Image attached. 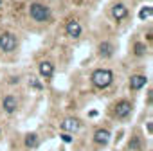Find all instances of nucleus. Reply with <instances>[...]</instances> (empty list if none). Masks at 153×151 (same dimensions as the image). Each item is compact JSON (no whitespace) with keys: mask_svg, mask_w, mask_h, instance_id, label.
Segmentation results:
<instances>
[{"mask_svg":"<svg viewBox=\"0 0 153 151\" xmlns=\"http://www.w3.org/2000/svg\"><path fill=\"white\" fill-rule=\"evenodd\" d=\"M29 15H31V18L36 20V22H47L49 16H51V11H49V7H45L43 4H31Z\"/></svg>","mask_w":153,"mask_h":151,"instance_id":"2","label":"nucleus"},{"mask_svg":"<svg viewBox=\"0 0 153 151\" xmlns=\"http://www.w3.org/2000/svg\"><path fill=\"white\" fill-rule=\"evenodd\" d=\"M61 138H63V142H72V137H70L68 133H63V135H61Z\"/></svg>","mask_w":153,"mask_h":151,"instance_id":"17","label":"nucleus"},{"mask_svg":"<svg viewBox=\"0 0 153 151\" xmlns=\"http://www.w3.org/2000/svg\"><path fill=\"white\" fill-rule=\"evenodd\" d=\"M130 112H131V103H130V101H119V103L115 104V115H117L119 119L128 117Z\"/></svg>","mask_w":153,"mask_h":151,"instance_id":"4","label":"nucleus"},{"mask_svg":"<svg viewBox=\"0 0 153 151\" xmlns=\"http://www.w3.org/2000/svg\"><path fill=\"white\" fill-rule=\"evenodd\" d=\"M0 49L4 52H13L16 49V38L11 33H2L0 34Z\"/></svg>","mask_w":153,"mask_h":151,"instance_id":"3","label":"nucleus"},{"mask_svg":"<svg viewBox=\"0 0 153 151\" xmlns=\"http://www.w3.org/2000/svg\"><path fill=\"white\" fill-rule=\"evenodd\" d=\"M151 11H153V9H151V6L142 7V9L139 11V18H140V20H148V18L151 16Z\"/></svg>","mask_w":153,"mask_h":151,"instance_id":"14","label":"nucleus"},{"mask_svg":"<svg viewBox=\"0 0 153 151\" xmlns=\"http://www.w3.org/2000/svg\"><path fill=\"white\" fill-rule=\"evenodd\" d=\"M112 81H114V74L106 68H97L92 74V83L97 88H106V87L112 85Z\"/></svg>","mask_w":153,"mask_h":151,"instance_id":"1","label":"nucleus"},{"mask_svg":"<svg viewBox=\"0 0 153 151\" xmlns=\"http://www.w3.org/2000/svg\"><path fill=\"white\" fill-rule=\"evenodd\" d=\"M146 83H148V78H146V76H131V79H130V88H131V90H140Z\"/></svg>","mask_w":153,"mask_h":151,"instance_id":"8","label":"nucleus"},{"mask_svg":"<svg viewBox=\"0 0 153 151\" xmlns=\"http://www.w3.org/2000/svg\"><path fill=\"white\" fill-rule=\"evenodd\" d=\"M94 140L97 142V144H108V140H110V131L108 130H97L96 133H94Z\"/></svg>","mask_w":153,"mask_h":151,"instance_id":"9","label":"nucleus"},{"mask_svg":"<svg viewBox=\"0 0 153 151\" xmlns=\"http://www.w3.org/2000/svg\"><path fill=\"white\" fill-rule=\"evenodd\" d=\"M40 74H42V78L51 79L52 74H54V65H52L51 61H42V63H40Z\"/></svg>","mask_w":153,"mask_h":151,"instance_id":"7","label":"nucleus"},{"mask_svg":"<svg viewBox=\"0 0 153 151\" xmlns=\"http://www.w3.org/2000/svg\"><path fill=\"white\" fill-rule=\"evenodd\" d=\"M146 45H142V43H135V54L137 56H144L146 54Z\"/></svg>","mask_w":153,"mask_h":151,"instance_id":"15","label":"nucleus"},{"mask_svg":"<svg viewBox=\"0 0 153 151\" xmlns=\"http://www.w3.org/2000/svg\"><path fill=\"white\" fill-rule=\"evenodd\" d=\"M79 126H81L79 121H78V119H72V117H68V119H65V121L61 122V130H63V131H70V133L78 131Z\"/></svg>","mask_w":153,"mask_h":151,"instance_id":"6","label":"nucleus"},{"mask_svg":"<svg viewBox=\"0 0 153 151\" xmlns=\"http://www.w3.org/2000/svg\"><path fill=\"white\" fill-rule=\"evenodd\" d=\"M4 110L7 112V113H13L15 110H16V106H18V101H16V97H13V95H7L6 99H4Z\"/></svg>","mask_w":153,"mask_h":151,"instance_id":"11","label":"nucleus"},{"mask_svg":"<svg viewBox=\"0 0 153 151\" xmlns=\"http://www.w3.org/2000/svg\"><path fill=\"white\" fill-rule=\"evenodd\" d=\"M36 144H38V135L36 133H29L25 137V146L27 147H36Z\"/></svg>","mask_w":153,"mask_h":151,"instance_id":"13","label":"nucleus"},{"mask_svg":"<svg viewBox=\"0 0 153 151\" xmlns=\"http://www.w3.org/2000/svg\"><path fill=\"white\" fill-rule=\"evenodd\" d=\"M130 147H135V149H137V147H139V142H137V140H133V142H130Z\"/></svg>","mask_w":153,"mask_h":151,"instance_id":"18","label":"nucleus"},{"mask_svg":"<svg viewBox=\"0 0 153 151\" xmlns=\"http://www.w3.org/2000/svg\"><path fill=\"white\" fill-rule=\"evenodd\" d=\"M29 85H31L33 88H36V90H42V83H38V79H36V78H31Z\"/></svg>","mask_w":153,"mask_h":151,"instance_id":"16","label":"nucleus"},{"mask_svg":"<svg viewBox=\"0 0 153 151\" xmlns=\"http://www.w3.org/2000/svg\"><path fill=\"white\" fill-rule=\"evenodd\" d=\"M126 15H128V9H126L123 4H115V6L112 7V16H114L115 20H123Z\"/></svg>","mask_w":153,"mask_h":151,"instance_id":"10","label":"nucleus"},{"mask_svg":"<svg viewBox=\"0 0 153 151\" xmlns=\"http://www.w3.org/2000/svg\"><path fill=\"white\" fill-rule=\"evenodd\" d=\"M112 54H114L112 43H110V41H103V43L99 45V56H101V58H110Z\"/></svg>","mask_w":153,"mask_h":151,"instance_id":"12","label":"nucleus"},{"mask_svg":"<svg viewBox=\"0 0 153 151\" xmlns=\"http://www.w3.org/2000/svg\"><path fill=\"white\" fill-rule=\"evenodd\" d=\"M65 31H67V36H70V38H78V36L81 34V25H79L78 20H68Z\"/></svg>","mask_w":153,"mask_h":151,"instance_id":"5","label":"nucleus"}]
</instances>
